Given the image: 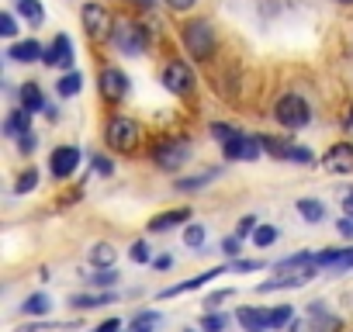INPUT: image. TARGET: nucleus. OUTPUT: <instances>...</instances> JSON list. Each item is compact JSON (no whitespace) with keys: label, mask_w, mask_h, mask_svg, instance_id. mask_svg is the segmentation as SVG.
<instances>
[{"label":"nucleus","mask_w":353,"mask_h":332,"mask_svg":"<svg viewBox=\"0 0 353 332\" xmlns=\"http://www.w3.org/2000/svg\"><path fill=\"white\" fill-rule=\"evenodd\" d=\"M18 28H14V14H4L0 18V35H14Z\"/></svg>","instance_id":"nucleus-41"},{"label":"nucleus","mask_w":353,"mask_h":332,"mask_svg":"<svg viewBox=\"0 0 353 332\" xmlns=\"http://www.w3.org/2000/svg\"><path fill=\"white\" fill-rule=\"evenodd\" d=\"M28 114H32V111H14V114L8 118L4 132H8V135H25V132H32V128H28Z\"/></svg>","instance_id":"nucleus-22"},{"label":"nucleus","mask_w":353,"mask_h":332,"mask_svg":"<svg viewBox=\"0 0 353 332\" xmlns=\"http://www.w3.org/2000/svg\"><path fill=\"white\" fill-rule=\"evenodd\" d=\"M222 249H225L229 256H236V253H239V236H232V239H225V246H222Z\"/></svg>","instance_id":"nucleus-44"},{"label":"nucleus","mask_w":353,"mask_h":332,"mask_svg":"<svg viewBox=\"0 0 353 332\" xmlns=\"http://www.w3.org/2000/svg\"><path fill=\"white\" fill-rule=\"evenodd\" d=\"M18 149H21V152H32V149H35V132L18 135Z\"/></svg>","instance_id":"nucleus-39"},{"label":"nucleus","mask_w":353,"mask_h":332,"mask_svg":"<svg viewBox=\"0 0 353 332\" xmlns=\"http://www.w3.org/2000/svg\"><path fill=\"white\" fill-rule=\"evenodd\" d=\"M184 242H188L191 249H198V246L205 242V229H201V225H188V232H184Z\"/></svg>","instance_id":"nucleus-34"},{"label":"nucleus","mask_w":353,"mask_h":332,"mask_svg":"<svg viewBox=\"0 0 353 332\" xmlns=\"http://www.w3.org/2000/svg\"><path fill=\"white\" fill-rule=\"evenodd\" d=\"M152 267H156V270H170V267H173V260H170V256H156V260H152Z\"/></svg>","instance_id":"nucleus-47"},{"label":"nucleus","mask_w":353,"mask_h":332,"mask_svg":"<svg viewBox=\"0 0 353 332\" xmlns=\"http://www.w3.org/2000/svg\"><path fill=\"white\" fill-rule=\"evenodd\" d=\"M118 325H121V322H118V318H111V322H104L97 332H118Z\"/></svg>","instance_id":"nucleus-49"},{"label":"nucleus","mask_w":353,"mask_h":332,"mask_svg":"<svg viewBox=\"0 0 353 332\" xmlns=\"http://www.w3.org/2000/svg\"><path fill=\"white\" fill-rule=\"evenodd\" d=\"M288 159H294V163H312V152H308V149H301V145H291Z\"/></svg>","instance_id":"nucleus-38"},{"label":"nucleus","mask_w":353,"mask_h":332,"mask_svg":"<svg viewBox=\"0 0 353 332\" xmlns=\"http://www.w3.org/2000/svg\"><path fill=\"white\" fill-rule=\"evenodd\" d=\"M18 11H21V18H28L32 25H42V18H46V11H42L39 0H18Z\"/></svg>","instance_id":"nucleus-21"},{"label":"nucleus","mask_w":353,"mask_h":332,"mask_svg":"<svg viewBox=\"0 0 353 332\" xmlns=\"http://www.w3.org/2000/svg\"><path fill=\"white\" fill-rule=\"evenodd\" d=\"M35 184H39V174H35V170H28V174H21V177H18V184H14V194H28Z\"/></svg>","instance_id":"nucleus-32"},{"label":"nucleus","mask_w":353,"mask_h":332,"mask_svg":"<svg viewBox=\"0 0 353 332\" xmlns=\"http://www.w3.org/2000/svg\"><path fill=\"white\" fill-rule=\"evenodd\" d=\"M215 177H219V170H208V174H201V177H188V180H176V191H198V187L212 184Z\"/></svg>","instance_id":"nucleus-23"},{"label":"nucleus","mask_w":353,"mask_h":332,"mask_svg":"<svg viewBox=\"0 0 353 332\" xmlns=\"http://www.w3.org/2000/svg\"><path fill=\"white\" fill-rule=\"evenodd\" d=\"M212 277H222V270H208V273H201V277H194V280H184V284H176V287H170V291H163L159 298H173V294H184V291H194V287H201V284H208Z\"/></svg>","instance_id":"nucleus-18"},{"label":"nucleus","mask_w":353,"mask_h":332,"mask_svg":"<svg viewBox=\"0 0 353 332\" xmlns=\"http://www.w3.org/2000/svg\"><path fill=\"white\" fill-rule=\"evenodd\" d=\"M132 4H139V8H149V4H152V0H132Z\"/></svg>","instance_id":"nucleus-52"},{"label":"nucleus","mask_w":353,"mask_h":332,"mask_svg":"<svg viewBox=\"0 0 353 332\" xmlns=\"http://www.w3.org/2000/svg\"><path fill=\"white\" fill-rule=\"evenodd\" d=\"M236 270H260V263L256 260H243V263H236Z\"/></svg>","instance_id":"nucleus-48"},{"label":"nucleus","mask_w":353,"mask_h":332,"mask_svg":"<svg viewBox=\"0 0 353 332\" xmlns=\"http://www.w3.org/2000/svg\"><path fill=\"white\" fill-rule=\"evenodd\" d=\"M8 56L18 59V63H35V59H42V45H39L35 39H28V42H18Z\"/></svg>","instance_id":"nucleus-17"},{"label":"nucleus","mask_w":353,"mask_h":332,"mask_svg":"<svg viewBox=\"0 0 353 332\" xmlns=\"http://www.w3.org/2000/svg\"><path fill=\"white\" fill-rule=\"evenodd\" d=\"M114 45L125 56H142L145 52V32L139 25H118L114 28Z\"/></svg>","instance_id":"nucleus-7"},{"label":"nucleus","mask_w":353,"mask_h":332,"mask_svg":"<svg viewBox=\"0 0 353 332\" xmlns=\"http://www.w3.org/2000/svg\"><path fill=\"white\" fill-rule=\"evenodd\" d=\"M56 87H59V94H63V97H73V94H80L83 80H80V73H66V76H63Z\"/></svg>","instance_id":"nucleus-25"},{"label":"nucleus","mask_w":353,"mask_h":332,"mask_svg":"<svg viewBox=\"0 0 353 332\" xmlns=\"http://www.w3.org/2000/svg\"><path fill=\"white\" fill-rule=\"evenodd\" d=\"M191 332H194V329H191Z\"/></svg>","instance_id":"nucleus-55"},{"label":"nucleus","mask_w":353,"mask_h":332,"mask_svg":"<svg viewBox=\"0 0 353 332\" xmlns=\"http://www.w3.org/2000/svg\"><path fill=\"white\" fill-rule=\"evenodd\" d=\"M339 4H353V0H339Z\"/></svg>","instance_id":"nucleus-53"},{"label":"nucleus","mask_w":353,"mask_h":332,"mask_svg":"<svg viewBox=\"0 0 353 332\" xmlns=\"http://www.w3.org/2000/svg\"><path fill=\"white\" fill-rule=\"evenodd\" d=\"M325 170H332V174H350V170H353V145H346V142L332 145V149L325 152Z\"/></svg>","instance_id":"nucleus-12"},{"label":"nucleus","mask_w":353,"mask_h":332,"mask_svg":"<svg viewBox=\"0 0 353 332\" xmlns=\"http://www.w3.org/2000/svg\"><path fill=\"white\" fill-rule=\"evenodd\" d=\"M156 322H159V315H156V311H145V315H139V318L132 322V332H152Z\"/></svg>","instance_id":"nucleus-30"},{"label":"nucleus","mask_w":353,"mask_h":332,"mask_svg":"<svg viewBox=\"0 0 353 332\" xmlns=\"http://www.w3.org/2000/svg\"><path fill=\"white\" fill-rule=\"evenodd\" d=\"M42 63H46V66H63V70H70V66H73V45H70V39H66V35H56V42L46 49Z\"/></svg>","instance_id":"nucleus-11"},{"label":"nucleus","mask_w":353,"mask_h":332,"mask_svg":"<svg viewBox=\"0 0 353 332\" xmlns=\"http://www.w3.org/2000/svg\"><path fill=\"white\" fill-rule=\"evenodd\" d=\"M188 159V142L184 138H166L152 149V163L163 166V170H176V166H184Z\"/></svg>","instance_id":"nucleus-5"},{"label":"nucleus","mask_w":353,"mask_h":332,"mask_svg":"<svg viewBox=\"0 0 353 332\" xmlns=\"http://www.w3.org/2000/svg\"><path fill=\"white\" fill-rule=\"evenodd\" d=\"M277 121L284 125V128H301V125H308V118H312V107H308V101L305 97H294V94H288V97H281L277 101Z\"/></svg>","instance_id":"nucleus-3"},{"label":"nucleus","mask_w":353,"mask_h":332,"mask_svg":"<svg viewBox=\"0 0 353 332\" xmlns=\"http://www.w3.org/2000/svg\"><path fill=\"white\" fill-rule=\"evenodd\" d=\"M260 152H263L260 135H239V138H232V142L225 145V156H229V159H256Z\"/></svg>","instance_id":"nucleus-10"},{"label":"nucleus","mask_w":353,"mask_h":332,"mask_svg":"<svg viewBox=\"0 0 353 332\" xmlns=\"http://www.w3.org/2000/svg\"><path fill=\"white\" fill-rule=\"evenodd\" d=\"M125 90H128V76H125L121 70H104V73H101V94H104V97L121 101Z\"/></svg>","instance_id":"nucleus-13"},{"label":"nucleus","mask_w":353,"mask_h":332,"mask_svg":"<svg viewBox=\"0 0 353 332\" xmlns=\"http://www.w3.org/2000/svg\"><path fill=\"white\" fill-rule=\"evenodd\" d=\"M188 218H191V211H188V208H176V211H166V215L152 218V222H149V229H152V232H166V229L181 225V222H188Z\"/></svg>","instance_id":"nucleus-16"},{"label":"nucleus","mask_w":353,"mask_h":332,"mask_svg":"<svg viewBox=\"0 0 353 332\" xmlns=\"http://www.w3.org/2000/svg\"><path fill=\"white\" fill-rule=\"evenodd\" d=\"M267 315H270V329H281V325L291 322V308H288V304H277V308H270Z\"/></svg>","instance_id":"nucleus-29"},{"label":"nucleus","mask_w":353,"mask_h":332,"mask_svg":"<svg viewBox=\"0 0 353 332\" xmlns=\"http://www.w3.org/2000/svg\"><path fill=\"white\" fill-rule=\"evenodd\" d=\"M339 232H343L346 239H353V218H350V215H346V218L339 222Z\"/></svg>","instance_id":"nucleus-45"},{"label":"nucleus","mask_w":353,"mask_h":332,"mask_svg":"<svg viewBox=\"0 0 353 332\" xmlns=\"http://www.w3.org/2000/svg\"><path fill=\"white\" fill-rule=\"evenodd\" d=\"M114 256H118V249H114L111 242H101V246H94L90 263H94V267H111V263H114Z\"/></svg>","instance_id":"nucleus-20"},{"label":"nucleus","mask_w":353,"mask_h":332,"mask_svg":"<svg viewBox=\"0 0 353 332\" xmlns=\"http://www.w3.org/2000/svg\"><path fill=\"white\" fill-rule=\"evenodd\" d=\"M70 304H73V308H97V304H108V294H97V298L77 294V298H70Z\"/></svg>","instance_id":"nucleus-28"},{"label":"nucleus","mask_w":353,"mask_h":332,"mask_svg":"<svg viewBox=\"0 0 353 332\" xmlns=\"http://www.w3.org/2000/svg\"><path fill=\"white\" fill-rule=\"evenodd\" d=\"M343 208H346V215H350V218H353V191H350V194H346V198H343Z\"/></svg>","instance_id":"nucleus-51"},{"label":"nucleus","mask_w":353,"mask_h":332,"mask_svg":"<svg viewBox=\"0 0 353 332\" xmlns=\"http://www.w3.org/2000/svg\"><path fill=\"white\" fill-rule=\"evenodd\" d=\"M308 318H312L315 332H336V329H339V318H336V315H329V311L322 308V301H315V304L308 308Z\"/></svg>","instance_id":"nucleus-15"},{"label":"nucleus","mask_w":353,"mask_h":332,"mask_svg":"<svg viewBox=\"0 0 353 332\" xmlns=\"http://www.w3.org/2000/svg\"><path fill=\"white\" fill-rule=\"evenodd\" d=\"M225 298H229V291H219V294H212V298H208V304H222Z\"/></svg>","instance_id":"nucleus-50"},{"label":"nucleus","mask_w":353,"mask_h":332,"mask_svg":"<svg viewBox=\"0 0 353 332\" xmlns=\"http://www.w3.org/2000/svg\"><path fill=\"white\" fill-rule=\"evenodd\" d=\"M139 125L132 121V118H114L111 125H108V145L111 149H118V152H132L135 145H139Z\"/></svg>","instance_id":"nucleus-4"},{"label":"nucleus","mask_w":353,"mask_h":332,"mask_svg":"<svg viewBox=\"0 0 353 332\" xmlns=\"http://www.w3.org/2000/svg\"><path fill=\"white\" fill-rule=\"evenodd\" d=\"M21 311H25V315H46V311H49V298H46V294H32V298L21 304Z\"/></svg>","instance_id":"nucleus-26"},{"label":"nucleus","mask_w":353,"mask_h":332,"mask_svg":"<svg viewBox=\"0 0 353 332\" xmlns=\"http://www.w3.org/2000/svg\"><path fill=\"white\" fill-rule=\"evenodd\" d=\"M83 28H87L90 39H104V35L111 32V18L104 14L101 4H87V8H83Z\"/></svg>","instance_id":"nucleus-9"},{"label":"nucleus","mask_w":353,"mask_h":332,"mask_svg":"<svg viewBox=\"0 0 353 332\" xmlns=\"http://www.w3.org/2000/svg\"><path fill=\"white\" fill-rule=\"evenodd\" d=\"M274 239H277V229H274V225H260V229L253 232V242H256V246H270Z\"/></svg>","instance_id":"nucleus-33"},{"label":"nucleus","mask_w":353,"mask_h":332,"mask_svg":"<svg viewBox=\"0 0 353 332\" xmlns=\"http://www.w3.org/2000/svg\"><path fill=\"white\" fill-rule=\"evenodd\" d=\"M291 332H315V325H312V318H294Z\"/></svg>","instance_id":"nucleus-42"},{"label":"nucleus","mask_w":353,"mask_h":332,"mask_svg":"<svg viewBox=\"0 0 353 332\" xmlns=\"http://www.w3.org/2000/svg\"><path fill=\"white\" fill-rule=\"evenodd\" d=\"M94 166H97V174H104V177H108V174L114 170V166H111V163H108L104 156H97V159H94Z\"/></svg>","instance_id":"nucleus-43"},{"label":"nucleus","mask_w":353,"mask_h":332,"mask_svg":"<svg viewBox=\"0 0 353 332\" xmlns=\"http://www.w3.org/2000/svg\"><path fill=\"white\" fill-rule=\"evenodd\" d=\"M260 142H263V149H267L270 156H284V159H288V152H291L288 142H277V138H270V135H260Z\"/></svg>","instance_id":"nucleus-27"},{"label":"nucleus","mask_w":353,"mask_h":332,"mask_svg":"<svg viewBox=\"0 0 353 332\" xmlns=\"http://www.w3.org/2000/svg\"><path fill=\"white\" fill-rule=\"evenodd\" d=\"M298 215H301L305 222H322L325 208H322L319 201H298Z\"/></svg>","instance_id":"nucleus-24"},{"label":"nucleus","mask_w":353,"mask_h":332,"mask_svg":"<svg viewBox=\"0 0 353 332\" xmlns=\"http://www.w3.org/2000/svg\"><path fill=\"white\" fill-rule=\"evenodd\" d=\"M225 325H229L225 315H205V318H201V329H205V332H225Z\"/></svg>","instance_id":"nucleus-31"},{"label":"nucleus","mask_w":353,"mask_h":332,"mask_svg":"<svg viewBox=\"0 0 353 332\" xmlns=\"http://www.w3.org/2000/svg\"><path fill=\"white\" fill-rule=\"evenodd\" d=\"M184 45H188V52L194 59H208L215 52V32H212V25L208 21H191L184 28Z\"/></svg>","instance_id":"nucleus-2"},{"label":"nucleus","mask_w":353,"mask_h":332,"mask_svg":"<svg viewBox=\"0 0 353 332\" xmlns=\"http://www.w3.org/2000/svg\"><path fill=\"white\" fill-rule=\"evenodd\" d=\"M315 267H319V256H291V260H281L277 263V277L263 284V291H277V287H301L315 277Z\"/></svg>","instance_id":"nucleus-1"},{"label":"nucleus","mask_w":353,"mask_h":332,"mask_svg":"<svg viewBox=\"0 0 353 332\" xmlns=\"http://www.w3.org/2000/svg\"><path fill=\"white\" fill-rule=\"evenodd\" d=\"M350 121H353V114H350Z\"/></svg>","instance_id":"nucleus-54"},{"label":"nucleus","mask_w":353,"mask_h":332,"mask_svg":"<svg viewBox=\"0 0 353 332\" xmlns=\"http://www.w3.org/2000/svg\"><path fill=\"white\" fill-rule=\"evenodd\" d=\"M166 4H170L173 11H188V8L194 4V0H166Z\"/></svg>","instance_id":"nucleus-46"},{"label":"nucleus","mask_w":353,"mask_h":332,"mask_svg":"<svg viewBox=\"0 0 353 332\" xmlns=\"http://www.w3.org/2000/svg\"><path fill=\"white\" fill-rule=\"evenodd\" d=\"M49 166H52V177H70L77 166H80V149H73V145H63V149H56L52 152V159H49Z\"/></svg>","instance_id":"nucleus-8"},{"label":"nucleus","mask_w":353,"mask_h":332,"mask_svg":"<svg viewBox=\"0 0 353 332\" xmlns=\"http://www.w3.org/2000/svg\"><path fill=\"white\" fill-rule=\"evenodd\" d=\"M163 83H166V90L176 94V97H188V94L194 90V76H191V70H188L184 63H170V66L163 70Z\"/></svg>","instance_id":"nucleus-6"},{"label":"nucleus","mask_w":353,"mask_h":332,"mask_svg":"<svg viewBox=\"0 0 353 332\" xmlns=\"http://www.w3.org/2000/svg\"><path fill=\"white\" fill-rule=\"evenodd\" d=\"M128 256H132V263H149L152 256H149V246L145 242H135L132 249H128Z\"/></svg>","instance_id":"nucleus-36"},{"label":"nucleus","mask_w":353,"mask_h":332,"mask_svg":"<svg viewBox=\"0 0 353 332\" xmlns=\"http://www.w3.org/2000/svg\"><path fill=\"white\" fill-rule=\"evenodd\" d=\"M250 232H256V218H253V215H246V218L239 222V229H236V236H250Z\"/></svg>","instance_id":"nucleus-40"},{"label":"nucleus","mask_w":353,"mask_h":332,"mask_svg":"<svg viewBox=\"0 0 353 332\" xmlns=\"http://www.w3.org/2000/svg\"><path fill=\"white\" fill-rule=\"evenodd\" d=\"M118 280V273L114 270H101V273H94L90 277V284H97V287H108V284H114Z\"/></svg>","instance_id":"nucleus-37"},{"label":"nucleus","mask_w":353,"mask_h":332,"mask_svg":"<svg viewBox=\"0 0 353 332\" xmlns=\"http://www.w3.org/2000/svg\"><path fill=\"white\" fill-rule=\"evenodd\" d=\"M212 135H215L219 142H225V145H229L232 138H239V132H236V128H229V125H212Z\"/></svg>","instance_id":"nucleus-35"},{"label":"nucleus","mask_w":353,"mask_h":332,"mask_svg":"<svg viewBox=\"0 0 353 332\" xmlns=\"http://www.w3.org/2000/svg\"><path fill=\"white\" fill-rule=\"evenodd\" d=\"M21 104H25V111H46L42 90H39L35 83H25V87H21Z\"/></svg>","instance_id":"nucleus-19"},{"label":"nucleus","mask_w":353,"mask_h":332,"mask_svg":"<svg viewBox=\"0 0 353 332\" xmlns=\"http://www.w3.org/2000/svg\"><path fill=\"white\" fill-rule=\"evenodd\" d=\"M239 325L246 329V332H267L270 329V315L267 311H260V308H239Z\"/></svg>","instance_id":"nucleus-14"}]
</instances>
